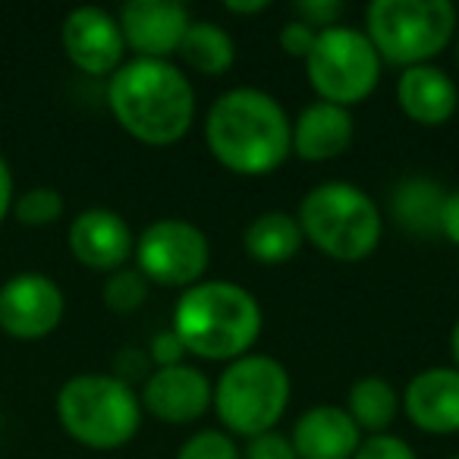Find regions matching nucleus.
I'll return each mask as SVG.
<instances>
[{"label":"nucleus","instance_id":"nucleus-4","mask_svg":"<svg viewBox=\"0 0 459 459\" xmlns=\"http://www.w3.org/2000/svg\"><path fill=\"white\" fill-rule=\"evenodd\" d=\"M302 237L333 262H365L381 246L384 214L365 189L352 183H321L302 195Z\"/></svg>","mask_w":459,"mask_h":459},{"label":"nucleus","instance_id":"nucleus-21","mask_svg":"<svg viewBox=\"0 0 459 459\" xmlns=\"http://www.w3.org/2000/svg\"><path fill=\"white\" fill-rule=\"evenodd\" d=\"M177 54L189 70L202 73V76H223L230 66L237 64V41L217 22L192 20Z\"/></svg>","mask_w":459,"mask_h":459},{"label":"nucleus","instance_id":"nucleus-15","mask_svg":"<svg viewBox=\"0 0 459 459\" xmlns=\"http://www.w3.org/2000/svg\"><path fill=\"white\" fill-rule=\"evenodd\" d=\"M403 412L425 434L459 431V368L434 365L406 384L400 396Z\"/></svg>","mask_w":459,"mask_h":459},{"label":"nucleus","instance_id":"nucleus-32","mask_svg":"<svg viewBox=\"0 0 459 459\" xmlns=\"http://www.w3.org/2000/svg\"><path fill=\"white\" fill-rule=\"evenodd\" d=\"M437 233L444 239H450L453 246H459V189L446 192L444 202H440Z\"/></svg>","mask_w":459,"mask_h":459},{"label":"nucleus","instance_id":"nucleus-7","mask_svg":"<svg viewBox=\"0 0 459 459\" xmlns=\"http://www.w3.org/2000/svg\"><path fill=\"white\" fill-rule=\"evenodd\" d=\"M365 35L384 64H431L456 39V7L450 0H375L365 10Z\"/></svg>","mask_w":459,"mask_h":459},{"label":"nucleus","instance_id":"nucleus-1","mask_svg":"<svg viewBox=\"0 0 459 459\" xmlns=\"http://www.w3.org/2000/svg\"><path fill=\"white\" fill-rule=\"evenodd\" d=\"M204 142L230 173L264 177L293 154V120L271 91L239 85L214 98L204 117Z\"/></svg>","mask_w":459,"mask_h":459},{"label":"nucleus","instance_id":"nucleus-27","mask_svg":"<svg viewBox=\"0 0 459 459\" xmlns=\"http://www.w3.org/2000/svg\"><path fill=\"white\" fill-rule=\"evenodd\" d=\"M352 459H419V456H415V450L406 444V440L387 431V434L362 437V444H359V450Z\"/></svg>","mask_w":459,"mask_h":459},{"label":"nucleus","instance_id":"nucleus-35","mask_svg":"<svg viewBox=\"0 0 459 459\" xmlns=\"http://www.w3.org/2000/svg\"><path fill=\"white\" fill-rule=\"evenodd\" d=\"M450 352H453V368H459V318H456V325H453V331H450Z\"/></svg>","mask_w":459,"mask_h":459},{"label":"nucleus","instance_id":"nucleus-34","mask_svg":"<svg viewBox=\"0 0 459 459\" xmlns=\"http://www.w3.org/2000/svg\"><path fill=\"white\" fill-rule=\"evenodd\" d=\"M223 7H227V13H264V10H268V0H252V4H239V0H227Z\"/></svg>","mask_w":459,"mask_h":459},{"label":"nucleus","instance_id":"nucleus-25","mask_svg":"<svg viewBox=\"0 0 459 459\" xmlns=\"http://www.w3.org/2000/svg\"><path fill=\"white\" fill-rule=\"evenodd\" d=\"M177 459H243V450L237 446L233 434L221 428L195 431L183 446L177 450Z\"/></svg>","mask_w":459,"mask_h":459},{"label":"nucleus","instance_id":"nucleus-9","mask_svg":"<svg viewBox=\"0 0 459 459\" xmlns=\"http://www.w3.org/2000/svg\"><path fill=\"white\" fill-rule=\"evenodd\" d=\"M135 268L148 283L189 290L204 281L211 264V243L204 230L183 217H160L135 239Z\"/></svg>","mask_w":459,"mask_h":459},{"label":"nucleus","instance_id":"nucleus-17","mask_svg":"<svg viewBox=\"0 0 459 459\" xmlns=\"http://www.w3.org/2000/svg\"><path fill=\"white\" fill-rule=\"evenodd\" d=\"M396 104L419 126H444L459 108V89L440 66H409L396 79Z\"/></svg>","mask_w":459,"mask_h":459},{"label":"nucleus","instance_id":"nucleus-23","mask_svg":"<svg viewBox=\"0 0 459 459\" xmlns=\"http://www.w3.org/2000/svg\"><path fill=\"white\" fill-rule=\"evenodd\" d=\"M64 195H60L54 186H32V189H26L22 195L13 198V208H10V214L16 217V221L22 223V227H51V223H57L60 217H64Z\"/></svg>","mask_w":459,"mask_h":459},{"label":"nucleus","instance_id":"nucleus-18","mask_svg":"<svg viewBox=\"0 0 459 459\" xmlns=\"http://www.w3.org/2000/svg\"><path fill=\"white\" fill-rule=\"evenodd\" d=\"M352 135L356 123L350 110L327 101H312L293 120V154L308 164H325L350 152Z\"/></svg>","mask_w":459,"mask_h":459},{"label":"nucleus","instance_id":"nucleus-36","mask_svg":"<svg viewBox=\"0 0 459 459\" xmlns=\"http://www.w3.org/2000/svg\"><path fill=\"white\" fill-rule=\"evenodd\" d=\"M456 64H459V35H456Z\"/></svg>","mask_w":459,"mask_h":459},{"label":"nucleus","instance_id":"nucleus-20","mask_svg":"<svg viewBox=\"0 0 459 459\" xmlns=\"http://www.w3.org/2000/svg\"><path fill=\"white\" fill-rule=\"evenodd\" d=\"M343 409L359 425V431L371 437V434H387V428L394 425L396 412H400V396L387 377L365 375L352 381Z\"/></svg>","mask_w":459,"mask_h":459},{"label":"nucleus","instance_id":"nucleus-12","mask_svg":"<svg viewBox=\"0 0 459 459\" xmlns=\"http://www.w3.org/2000/svg\"><path fill=\"white\" fill-rule=\"evenodd\" d=\"M120 32L135 57L167 60L179 51L192 16L177 0H129L120 7Z\"/></svg>","mask_w":459,"mask_h":459},{"label":"nucleus","instance_id":"nucleus-22","mask_svg":"<svg viewBox=\"0 0 459 459\" xmlns=\"http://www.w3.org/2000/svg\"><path fill=\"white\" fill-rule=\"evenodd\" d=\"M446 189L428 177H409L394 192V217L406 233L415 237H437L440 202Z\"/></svg>","mask_w":459,"mask_h":459},{"label":"nucleus","instance_id":"nucleus-16","mask_svg":"<svg viewBox=\"0 0 459 459\" xmlns=\"http://www.w3.org/2000/svg\"><path fill=\"white\" fill-rule=\"evenodd\" d=\"M290 444L299 459H352L362 444V431L343 406L318 403L296 419Z\"/></svg>","mask_w":459,"mask_h":459},{"label":"nucleus","instance_id":"nucleus-19","mask_svg":"<svg viewBox=\"0 0 459 459\" xmlns=\"http://www.w3.org/2000/svg\"><path fill=\"white\" fill-rule=\"evenodd\" d=\"M302 243H306V237H302L299 221L287 211H264V214L252 217L243 233L246 255L258 264L290 262V258L299 255Z\"/></svg>","mask_w":459,"mask_h":459},{"label":"nucleus","instance_id":"nucleus-31","mask_svg":"<svg viewBox=\"0 0 459 459\" xmlns=\"http://www.w3.org/2000/svg\"><path fill=\"white\" fill-rule=\"evenodd\" d=\"M148 375H152V359H148V352H142V350H120V356H117L114 377H120V381H126L129 387H133V381L145 384Z\"/></svg>","mask_w":459,"mask_h":459},{"label":"nucleus","instance_id":"nucleus-14","mask_svg":"<svg viewBox=\"0 0 459 459\" xmlns=\"http://www.w3.org/2000/svg\"><path fill=\"white\" fill-rule=\"evenodd\" d=\"M70 252L79 264L91 271H120L135 252V237L126 217L110 208H89L70 223L66 233Z\"/></svg>","mask_w":459,"mask_h":459},{"label":"nucleus","instance_id":"nucleus-29","mask_svg":"<svg viewBox=\"0 0 459 459\" xmlns=\"http://www.w3.org/2000/svg\"><path fill=\"white\" fill-rule=\"evenodd\" d=\"M148 359H152L154 368H170V365H183L186 359V346L183 340L173 333V327L158 331L148 343Z\"/></svg>","mask_w":459,"mask_h":459},{"label":"nucleus","instance_id":"nucleus-33","mask_svg":"<svg viewBox=\"0 0 459 459\" xmlns=\"http://www.w3.org/2000/svg\"><path fill=\"white\" fill-rule=\"evenodd\" d=\"M13 198H16V189H13V170H10L7 158L0 154V223H4V217L10 214V208H13Z\"/></svg>","mask_w":459,"mask_h":459},{"label":"nucleus","instance_id":"nucleus-13","mask_svg":"<svg viewBox=\"0 0 459 459\" xmlns=\"http://www.w3.org/2000/svg\"><path fill=\"white\" fill-rule=\"evenodd\" d=\"M142 409L167 425H189L202 419L214 400L208 375L195 365H170V368H154L142 384Z\"/></svg>","mask_w":459,"mask_h":459},{"label":"nucleus","instance_id":"nucleus-6","mask_svg":"<svg viewBox=\"0 0 459 459\" xmlns=\"http://www.w3.org/2000/svg\"><path fill=\"white\" fill-rule=\"evenodd\" d=\"M293 396V381L283 362L274 356L249 352L223 368L214 384V406L227 434L258 437L277 428Z\"/></svg>","mask_w":459,"mask_h":459},{"label":"nucleus","instance_id":"nucleus-8","mask_svg":"<svg viewBox=\"0 0 459 459\" xmlns=\"http://www.w3.org/2000/svg\"><path fill=\"white\" fill-rule=\"evenodd\" d=\"M384 60L362 29L333 26L318 32L312 54L306 57V76L318 101L350 110L362 104L381 82Z\"/></svg>","mask_w":459,"mask_h":459},{"label":"nucleus","instance_id":"nucleus-3","mask_svg":"<svg viewBox=\"0 0 459 459\" xmlns=\"http://www.w3.org/2000/svg\"><path fill=\"white\" fill-rule=\"evenodd\" d=\"M170 327L192 356L208 362H237L258 343L264 315L255 296L239 283L202 281L183 290Z\"/></svg>","mask_w":459,"mask_h":459},{"label":"nucleus","instance_id":"nucleus-11","mask_svg":"<svg viewBox=\"0 0 459 459\" xmlns=\"http://www.w3.org/2000/svg\"><path fill=\"white\" fill-rule=\"evenodd\" d=\"M60 45H64L66 60L85 76H114L126 54L120 22L101 7L70 10L60 26Z\"/></svg>","mask_w":459,"mask_h":459},{"label":"nucleus","instance_id":"nucleus-24","mask_svg":"<svg viewBox=\"0 0 459 459\" xmlns=\"http://www.w3.org/2000/svg\"><path fill=\"white\" fill-rule=\"evenodd\" d=\"M104 296V306L117 315H129V312H139L148 299V281L142 277L139 268H120V271H110L108 281L101 287Z\"/></svg>","mask_w":459,"mask_h":459},{"label":"nucleus","instance_id":"nucleus-37","mask_svg":"<svg viewBox=\"0 0 459 459\" xmlns=\"http://www.w3.org/2000/svg\"><path fill=\"white\" fill-rule=\"evenodd\" d=\"M450 459H459V453H456V456H450Z\"/></svg>","mask_w":459,"mask_h":459},{"label":"nucleus","instance_id":"nucleus-5","mask_svg":"<svg viewBox=\"0 0 459 459\" xmlns=\"http://www.w3.org/2000/svg\"><path fill=\"white\" fill-rule=\"evenodd\" d=\"M142 400L126 381L104 371L73 375L57 394V419L73 440L91 450L126 446L142 428Z\"/></svg>","mask_w":459,"mask_h":459},{"label":"nucleus","instance_id":"nucleus-2","mask_svg":"<svg viewBox=\"0 0 459 459\" xmlns=\"http://www.w3.org/2000/svg\"><path fill=\"white\" fill-rule=\"evenodd\" d=\"M114 120L142 145H177L195 120V89L170 60L133 57L108 79Z\"/></svg>","mask_w":459,"mask_h":459},{"label":"nucleus","instance_id":"nucleus-26","mask_svg":"<svg viewBox=\"0 0 459 459\" xmlns=\"http://www.w3.org/2000/svg\"><path fill=\"white\" fill-rule=\"evenodd\" d=\"M293 13H296V20L308 22L312 29L325 32V29L340 26V20H343V13H346V4L343 0H302V4L293 7Z\"/></svg>","mask_w":459,"mask_h":459},{"label":"nucleus","instance_id":"nucleus-28","mask_svg":"<svg viewBox=\"0 0 459 459\" xmlns=\"http://www.w3.org/2000/svg\"><path fill=\"white\" fill-rule=\"evenodd\" d=\"M315 39H318V29H312L308 22H302V20H290L287 26L281 29V35H277V41H281V51L287 54V57L302 60V64H306V57L312 54Z\"/></svg>","mask_w":459,"mask_h":459},{"label":"nucleus","instance_id":"nucleus-10","mask_svg":"<svg viewBox=\"0 0 459 459\" xmlns=\"http://www.w3.org/2000/svg\"><path fill=\"white\" fill-rule=\"evenodd\" d=\"M66 296L41 271H22L0 287V331L16 340H41L64 321Z\"/></svg>","mask_w":459,"mask_h":459},{"label":"nucleus","instance_id":"nucleus-30","mask_svg":"<svg viewBox=\"0 0 459 459\" xmlns=\"http://www.w3.org/2000/svg\"><path fill=\"white\" fill-rule=\"evenodd\" d=\"M243 459H299L290 444V437L277 431L258 434V437H249V446L243 450Z\"/></svg>","mask_w":459,"mask_h":459}]
</instances>
